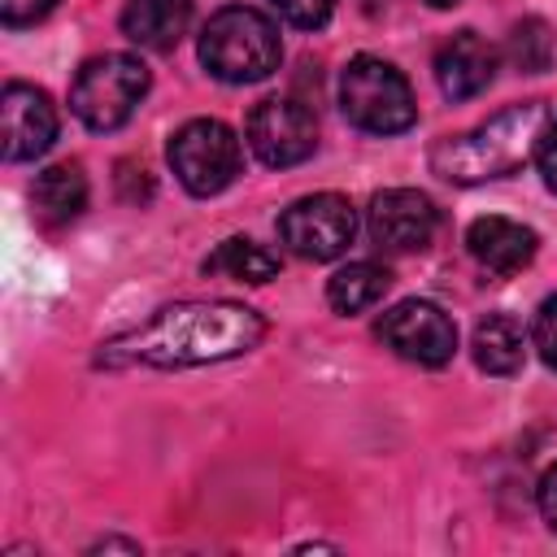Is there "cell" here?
I'll use <instances>...</instances> for the list:
<instances>
[{"mask_svg": "<svg viewBox=\"0 0 557 557\" xmlns=\"http://www.w3.org/2000/svg\"><path fill=\"white\" fill-rule=\"evenodd\" d=\"M292 26H305V30H313V26H322L326 17H331V9H335V0H270Z\"/></svg>", "mask_w": 557, "mask_h": 557, "instance_id": "obj_21", "label": "cell"}, {"mask_svg": "<svg viewBox=\"0 0 557 557\" xmlns=\"http://www.w3.org/2000/svg\"><path fill=\"white\" fill-rule=\"evenodd\" d=\"M57 139V109L48 91L30 83H9L0 96V148L4 161H35Z\"/></svg>", "mask_w": 557, "mask_h": 557, "instance_id": "obj_11", "label": "cell"}, {"mask_svg": "<svg viewBox=\"0 0 557 557\" xmlns=\"http://www.w3.org/2000/svg\"><path fill=\"white\" fill-rule=\"evenodd\" d=\"M248 148L270 170L300 165L318 148V117H313V109L300 104V100H287V96L257 100V109L248 113Z\"/></svg>", "mask_w": 557, "mask_h": 557, "instance_id": "obj_8", "label": "cell"}, {"mask_svg": "<svg viewBox=\"0 0 557 557\" xmlns=\"http://www.w3.org/2000/svg\"><path fill=\"white\" fill-rule=\"evenodd\" d=\"M474 361L487 374H518L527 361V335L509 313H487L474 326Z\"/></svg>", "mask_w": 557, "mask_h": 557, "instance_id": "obj_16", "label": "cell"}, {"mask_svg": "<svg viewBox=\"0 0 557 557\" xmlns=\"http://www.w3.org/2000/svg\"><path fill=\"white\" fill-rule=\"evenodd\" d=\"M387 287H392V270L387 265H379V261H348L344 270L331 274L326 300L339 313H361V309L379 305L387 296Z\"/></svg>", "mask_w": 557, "mask_h": 557, "instance_id": "obj_17", "label": "cell"}, {"mask_svg": "<svg viewBox=\"0 0 557 557\" xmlns=\"http://www.w3.org/2000/svg\"><path fill=\"white\" fill-rule=\"evenodd\" d=\"M205 274H222L235 283H270V278H278V257L265 252L261 244L235 235V239H222L205 257Z\"/></svg>", "mask_w": 557, "mask_h": 557, "instance_id": "obj_18", "label": "cell"}, {"mask_svg": "<svg viewBox=\"0 0 557 557\" xmlns=\"http://www.w3.org/2000/svg\"><path fill=\"white\" fill-rule=\"evenodd\" d=\"M548 104L544 100H527V104H509L505 113H496L492 122L448 135L431 148V170L448 183H483V178H505L513 170H522L527 157H535L540 131L548 122Z\"/></svg>", "mask_w": 557, "mask_h": 557, "instance_id": "obj_2", "label": "cell"}, {"mask_svg": "<svg viewBox=\"0 0 557 557\" xmlns=\"http://www.w3.org/2000/svg\"><path fill=\"white\" fill-rule=\"evenodd\" d=\"M278 26L248 4L218 9L200 30V61L222 83H261L278 70Z\"/></svg>", "mask_w": 557, "mask_h": 557, "instance_id": "obj_3", "label": "cell"}, {"mask_svg": "<svg viewBox=\"0 0 557 557\" xmlns=\"http://www.w3.org/2000/svg\"><path fill=\"white\" fill-rule=\"evenodd\" d=\"M535 165L548 183V191H557V109L548 113L544 131H540V144H535Z\"/></svg>", "mask_w": 557, "mask_h": 557, "instance_id": "obj_22", "label": "cell"}, {"mask_svg": "<svg viewBox=\"0 0 557 557\" xmlns=\"http://www.w3.org/2000/svg\"><path fill=\"white\" fill-rule=\"evenodd\" d=\"M553 48H557V39H553V26L544 17L513 22V30H509V61L522 74H544L553 65Z\"/></svg>", "mask_w": 557, "mask_h": 557, "instance_id": "obj_19", "label": "cell"}, {"mask_svg": "<svg viewBox=\"0 0 557 557\" xmlns=\"http://www.w3.org/2000/svg\"><path fill=\"white\" fill-rule=\"evenodd\" d=\"M366 231L379 252H418L435 235V205L413 187H387L370 200Z\"/></svg>", "mask_w": 557, "mask_h": 557, "instance_id": "obj_10", "label": "cell"}, {"mask_svg": "<svg viewBox=\"0 0 557 557\" xmlns=\"http://www.w3.org/2000/svg\"><path fill=\"white\" fill-rule=\"evenodd\" d=\"M30 205H35V213H39L48 226L74 222V218L87 209V178H83V165L61 161V165L39 170L35 183H30Z\"/></svg>", "mask_w": 557, "mask_h": 557, "instance_id": "obj_15", "label": "cell"}, {"mask_svg": "<svg viewBox=\"0 0 557 557\" xmlns=\"http://www.w3.org/2000/svg\"><path fill=\"white\" fill-rule=\"evenodd\" d=\"M531 339L540 348V357L557 370V296H548L540 309H535V322H531Z\"/></svg>", "mask_w": 557, "mask_h": 557, "instance_id": "obj_20", "label": "cell"}, {"mask_svg": "<svg viewBox=\"0 0 557 557\" xmlns=\"http://www.w3.org/2000/svg\"><path fill=\"white\" fill-rule=\"evenodd\" d=\"M374 331H379V339L396 357H405L413 366H444L457 352V326L431 300H400V305H392L379 318Z\"/></svg>", "mask_w": 557, "mask_h": 557, "instance_id": "obj_9", "label": "cell"}, {"mask_svg": "<svg viewBox=\"0 0 557 557\" xmlns=\"http://www.w3.org/2000/svg\"><path fill=\"white\" fill-rule=\"evenodd\" d=\"M540 513H544V522L557 531V461L544 470V479H540Z\"/></svg>", "mask_w": 557, "mask_h": 557, "instance_id": "obj_24", "label": "cell"}, {"mask_svg": "<svg viewBox=\"0 0 557 557\" xmlns=\"http://www.w3.org/2000/svg\"><path fill=\"white\" fill-rule=\"evenodd\" d=\"M191 22V0H126L122 35L148 52H170Z\"/></svg>", "mask_w": 557, "mask_h": 557, "instance_id": "obj_14", "label": "cell"}, {"mask_svg": "<svg viewBox=\"0 0 557 557\" xmlns=\"http://www.w3.org/2000/svg\"><path fill=\"white\" fill-rule=\"evenodd\" d=\"M261 335H265V318L248 305L187 300V305H165L135 331L100 344V361L183 370V366H209V361L239 357L257 348Z\"/></svg>", "mask_w": 557, "mask_h": 557, "instance_id": "obj_1", "label": "cell"}, {"mask_svg": "<svg viewBox=\"0 0 557 557\" xmlns=\"http://www.w3.org/2000/svg\"><path fill=\"white\" fill-rule=\"evenodd\" d=\"M496 78V48L479 30H457L435 52V83L448 100H470Z\"/></svg>", "mask_w": 557, "mask_h": 557, "instance_id": "obj_12", "label": "cell"}, {"mask_svg": "<svg viewBox=\"0 0 557 557\" xmlns=\"http://www.w3.org/2000/svg\"><path fill=\"white\" fill-rule=\"evenodd\" d=\"M339 109L366 135H400L413 126L418 104L405 74L379 57H352L339 78Z\"/></svg>", "mask_w": 557, "mask_h": 557, "instance_id": "obj_4", "label": "cell"}, {"mask_svg": "<svg viewBox=\"0 0 557 557\" xmlns=\"http://www.w3.org/2000/svg\"><path fill=\"white\" fill-rule=\"evenodd\" d=\"M148 96V65L131 52H104L83 61L70 87V109L91 131H117Z\"/></svg>", "mask_w": 557, "mask_h": 557, "instance_id": "obj_5", "label": "cell"}, {"mask_svg": "<svg viewBox=\"0 0 557 557\" xmlns=\"http://www.w3.org/2000/svg\"><path fill=\"white\" fill-rule=\"evenodd\" d=\"M426 4H431V9H453L457 0H426Z\"/></svg>", "mask_w": 557, "mask_h": 557, "instance_id": "obj_25", "label": "cell"}, {"mask_svg": "<svg viewBox=\"0 0 557 557\" xmlns=\"http://www.w3.org/2000/svg\"><path fill=\"white\" fill-rule=\"evenodd\" d=\"M357 235V209L339 191L300 196L278 213V239L305 261H335Z\"/></svg>", "mask_w": 557, "mask_h": 557, "instance_id": "obj_7", "label": "cell"}, {"mask_svg": "<svg viewBox=\"0 0 557 557\" xmlns=\"http://www.w3.org/2000/svg\"><path fill=\"white\" fill-rule=\"evenodd\" d=\"M52 9H57V0H0L4 26H30V22L48 17Z\"/></svg>", "mask_w": 557, "mask_h": 557, "instance_id": "obj_23", "label": "cell"}, {"mask_svg": "<svg viewBox=\"0 0 557 557\" xmlns=\"http://www.w3.org/2000/svg\"><path fill=\"white\" fill-rule=\"evenodd\" d=\"M466 248L470 257L496 274V278H509L518 274L522 265H531L535 257V231L513 222V218H500V213H487V218H474L470 231H466Z\"/></svg>", "mask_w": 557, "mask_h": 557, "instance_id": "obj_13", "label": "cell"}, {"mask_svg": "<svg viewBox=\"0 0 557 557\" xmlns=\"http://www.w3.org/2000/svg\"><path fill=\"white\" fill-rule=\"evenodd\" d=\"M170 165L191 196H218L239 174V139L218 117H191L170 139Z\"/></svg>", "mask_w": 557, "mask_h": 557, "instance_id": "obj_6", "label": "cell"}]
</instances>
